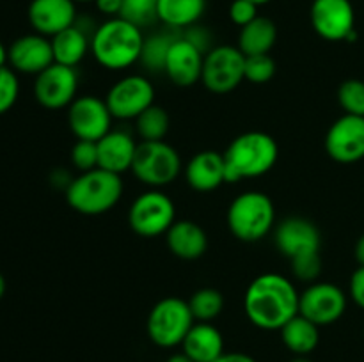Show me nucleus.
I'll use <instances>...</instances> for the list:
<instances>
[{
  "mask_svg": "<svg viewBox=\"0 0 364 362\" xmlns=\"http://www.w3.org/2000/svg\"><path fill=\"white\" fill-rule=\"evenodd\" d=\"M301 293L288 277L263 273L249 284L244 309L249 322L262 330H281L299 314Z\"/></svg>",
  "mask_w": 364,
  "mask_h": 362,
  "instance_id": "obj_1",
  "label": "nucleus"
},
{
  "mask_svg": "<svg viewBox=\"0 0 364 362\" xmlns=\"http://www.w3.org/2000/svg\"><path fill=\"white\" fill-rule=\"evenodd\" d=\"M144 35L123 18H109L91 35V53L107 70L119 71L141 60Z\"/></svg>",
  "mask_w": 364,
  "mask_h": 362,
  "instance_id": "obj_2",
  "label": "nucleus"
},
{
  "mask_svg": "<svg viewBox=\"0 0 364 362\" xmlns=\"http://www.w3.org/2000/svg\"><path fill=\"white\" fill-rule=\"evenodd\" d=\"M226 183H237L249 177H259L276 165L279 148L272 135L265 131H245L226 148Z\"/></svg>",
  "mask_w": 364,
  "mask_h": 362,
  "instance_id": "obj_3",
  "label": "nucleus"
},
{
  "mask_svg": "<svg viewBox=\"0 0 364 362\" xmlns=\"http://www.w3.org/2000/svg\"><path fill=\"white\" fill-rule=\"evenodd\" d=\"M123 195V180L119 174L105 169L80 172L66 188V201L82 215H102L112 209Z\"/></svg>",
  "mask_w": 364,
  "mask_h": 362,
  "instance_id": "obj_4",
  "label": "nucleus"
},
{
  "mask_svg": "<svg viewBox=\"0 0 364 362\" xmlns=\"http://www.w3.org/2000/svg\"><path fill=\"white\" fill-rule=\"evenodd\" d=\"M276 224V208L272 199L258 190L244 192L233 199L228 209V226L240 241H259Z\"/></svg>",
  "mask_w": 364,
  "mask_h": 362,
  "instance_id": "obj_5",
  "label": "nucleus"
},
{
  "mask_svg": "<svg viewBox=\"0 0 364 362\" xmlns=\"http://www.w3.org/2000/svg\"><path fill=\"white\" fill-rule=\"evenodd\" d=\"M194 323L188 302L178 297H167L151 307L146 330L153 344L160 348H174L181 346Z\"/></svg>",
  "mask_w": 364,
  "mask_h": 362,
  "instance_id": "obj_6",
  "label": "nucleus"
},
{
  "mask_svg": "<svg viewBox=\"0 0 364 362\" xmlns=\"http://www.w3.org/2000/svg\"><path fill=\"white\" fill-rule=\"evenodd\" d=\"M130 170L149 188H162L180 176V153L166 141L139 142Z\"/></svg>",
  "mask_w": 364,
  "mask_h": 362,
  "instance_id": "obj_7",
  "label": "nucleus"
},
{
  "mask_svg": "<svg viewBox=\"0 0 364 362\" xmlns=\"http://www.w3.org/2000/svg\"><path fill=\"white\" fill-rule=\"evenodd\" d=\"M130 227L144 238L160 236L176 222V208L173 199L160 188H151L139 195L128 212Z\"/></svg>",
  "mask_w": 364,
  "mask_h": 362,
  "instance_id": "obj_8",
  "label": "nucleus"
},
{
  "mask_svg": "<svg viewBox=\"0 0 364 362\" xmlns=\"http://www.w3.org/2000/svg\"><path fill=\"white\" fill-rule=\"evenodd\" d=\"M245 80V55L238 46H213L205 53L201 82L210 92L226 94Z\"/></svg>",
  "mask_w": 364,
  "mask_h": 362,
  "instance_id": "obj_9",
  "label": "nucleus"
},
{
  "mask_svg": "<svg viewBox=\"0 0 364 362\" xmlns=\"http://www.w3.org/2000/svg\"><path fill=\"white\" fill-rule=\"evenodd\" d=\"M309 20L326 41L355 39V11L350 0H313Z\"/></svg>",
  "mask_w": 364,
  "mask_h": 362,
  "instance_id": "obj_10",
  "label": "nucleus"
},
{
  "mask_svg": "<svg viewBox=\"0 0 364 362\" xmlns=\"http://www.w3.org/2000/svg\"><path fill=\"white\" fill-rule=\"evenodd\" d=\"M105 103L116 119H137L155 103V87L142 75H128L109 89Z\"/></svg>",
  "mask_w": 364,
  "mask_h": 362,
  "instance_id": "obj_11",
  "label": "nucleus"
},
{
  "mask_svg": "<svg viewBox=\"0 0 364 362\" xmlns=\"http://www.w3.org/2000/svg\"><path fill=\"white\" fill-rule=\"evenodd\" d=\"M347 311V295L333 283H311L299 298V314L318 327L333 325Z\"/></svg>",
  "mask_w": 364,
  "mask_h": 362,
  "instance_id": "obj_12",
  "label": "nucleus"
},
{
  "mask_svg": "<svg viewBox=\"0 0 364 362\" xmlns=\"http://www.w3.org/2000/svg\"><path fill=\"white\" fill-rule=\"evenodd\" d=\"M78 73L75 67L53 62L36 75L34 96L41 106L48 110L66 109L77 98Z\"/></svg>",
  "mask_w": 364,
  "mask_h": 362,
  "instance_id": "obj_13",
  "label": "nucleus"
},
{
  "mask_svg": "<svg viewBox=\"0 0 364 362\" xmlns=\"http://www.w3.org/2000/svg\"><path fill=\"white\" fill-rule=\"evenodd\" d=\"M68 124L77 141L98 142L110 131L112 114L105 99L84 94L75 98V102L68 106Z\"/></svg>",
  "mask_w": 364,
  "mask_h": 362,
  "instance_id": "obj_14",
  "label": "nucleus"
},
{
  "mask_svg": "<svg viewBox=\"0 0 364 362\" xmlns=\"http://www.w3.org/2000/svg\"><path fill=\"white\" fill-rule=\"evenodd\" d=\"M326 151L334 162L355 163L364 158V117L343 114L326 133Z\"/></svg>",
  "mask_w": 364,
  "mask_h": 362,
  "instance_id": "obj_15",
  "label": "nucleus"
},
{
  "mask_svg": "<svg viewBox=\"0 0 364 362\" xmlns=\"http://www.w3.org/2000/svg\"><path fill=\"white\" fill-rule=\"evenodd\" d=\"M274 241L284 258L294 259L311 252H320L322 236L311 220L304 216H288L277 224Z\"/></svg>",
  "mask_w": 364,
  "mask_h": 362,
  "instance_id": "obj_16",
  "label": "nucleus"
},
{
  "mask_svg": "<svg viewBox=\"0 0 364 362\" xmlns=\"http://www.w3.org/2000/svg\"><path fill=\"white\" fill-rule=\"evenodd\" d=\"M205 52L183 35H176L166 57L164 73L178 87H192L201 80Z\"/></svg>",
  "mask_w": 364,
  "mask_h": 362,
  "instance_id": "obj_17",
  "label": "nucleus"
},
{
  "mask_svg": "<svg viewBox=\"0 0 364 362\" xmlns=\"http://www.w3.org/2000/svg\"><path fill=\"white\" fill-rule=\"evenodd\" d=\"M7 62L16 73L39 75L55 62L52 41L38 32L21 35V38L14 39L13 45L7 48Z\"/></svg>",
  "mask_w": 364,
  "mask_h": 362,
  "instance_id": "obj_18",
  "label": "nucleus"
},
{
  "mask_svg": "<svg viewBox=\"0 0 364 362\" xmlns=\"http://www.w3.org/2000/svg\"><path fill=\"white\" fill-rule=\"evenodd\" d=\"M27 16L38 34L53 38L77 23V6L73 0H32Z\"/></svg>",
  "mask_w": 364,
  "mask_h": 362,
  "instance_id": "obj_19",
  "label": "nucleus"
},
{
  "mask_svg": "<svg viewBox=\"0 0 364 362\" xmlns=\"http://www.w3.org/2000/svg\"><path fill=\"white\" fill-rule=\"evenodd\" d=\"M185 180L188 187L198 192H212L226 183V163L219 151L196 153L185 165Z\"/></svg>",
  "mask_w": 364,
  "mask_h": 362,
  "instance_id": "obj_20",
  "label": "nucleus"
},
{
  "mask_svg": "<svg viewBox=\"0 0 364 362\" xmlns=\"http://www.w3.org/2000/svg\"><path fill=\"white\" fill-rule=\"evenodd\" d=\"M137 144L127 131L110 130L98 141V167L121 176L132 169Z\"/></svg>",
  "mask_w": 364,
  "mask_h": 362,
  "instance_id": "obj_21",
  "label": "nucleus"
},
{
  "mask_svg": "<svg viewBox=\"0 0 364 362\" xmlns=\"http://www.w3.org/2000/svg\"><path fill=\"white\" fill-rule=\"evenodd\" d=\"M166 241L169 251L185 261L199 259L208 248L205 229L192 220H176L166 233Z\"/></svg>",
  "mask_w": 364,
  "mask_h": 362,
  "instance_id": "obj_22",
  "label": "nucleus"
},
{
  "mask_svg": "<svg viewBox=\"0 0 364 362\" xmlns=\"http://www.w3.org/2000/svg\"><path fill=\"white\" fill-rule=\"evenodd\" d=\"M181 348L194 362H215L224 353V337L212 323L198 322L188 330Z\"/></svg>",
  "mask_w": 364,
  "mask_h": 362,
  "instance_id": "obj_23",
  "label": "nucleus"
},
{
  "mask_svg": "<svg viewBox=\"0 0 364 362\" xmlns=\"http://www.w3.org/2000/svg\"><path fill=\"white\" fill-rule=\"evenodd\" d=\"M50 41H52L53 60L63 66L77 67L87 52H91V38L77 23L50 38Z\"/></svg>",
  "mask_w": 364,
  "mask_h": 362,
  "instance_id": "obj_24",
  "label": "nucleus"
},
{
  "mask_svg": "<svg viewBox=\"0 0 364 362\" xmlns=\"http://www.w3.org/2000/svg\"><path fill=\"white\" fill-rule=\"evenodd\" d=\"M277 41V27L270 18L256 16L251 23L240 28L238 48L245 57L263 55L274 48Z\"/></svg>",
  "mask_w": 364,
  "mask_h": 362,
  "instance_id": "obj_25",
  "label": "nucleus"
},
{
  "mask_svg": "<svg viewBox=\"0 0 364 362\" xmlns=\"http://www.w3.org/2000/svg\"><path fill=\"white\" fill-rule=\"evenodd\" d=\"M279 332L283 344L294 355H309L318 346L320 327L302 314L294 316Z\"/></svg>",
  "mask_w": 364,
  "mask_h": 362,
  "instance_id": "obj_26",
  "label": "nucleus"
},
{
  "mask_svg": "<svg viewBox=\"0 0 364 362\" xmlns=\"http://www.w3.org/2000/svg\"><path fill=\"white\" fill-rule=\"evenodd\" d=\"M206 0H159V20L169 28H188L205 14Z\"/></svg>",
  "mask_w": 364,
  "mask_h": 362,
  "instance_id": "obj_27",
  "label": "nucleus"
},
{
  "mask_svg": "<svg viewBox=\"0 0 364 362\" xmlns=\"http://www.w3.org/2000/svg\"><path fill=\"white\" fill-rule=\"evenodd\" d=\"M171 117L164 106L153 103L135 119V130L141 137V142H156L164 141L169 133Z\"/></svg>",
  "mask_w": 364,
  "mask_h": 362,
  "instance_id": "obj_28",
  "label": "nucleus"
},
{
  "mask_svg": "<svg viewBox=\"0 0 364 362\" xmlns=\"http://www.w3.org/2000/svg\"><path fill=\"white\" fill-rule=\"evenodd\" d=\"M196 322L210 323L223 312L224 297L215 287H201L188 300Z\"/></svg>",
  "mask_w": 364,
  "mask_h": 362,
  "instance_id": "obj_29",
  "label": "nucleus"
},
{
  "mask_svg": "<svg viewBox=\"0 0 364 362\" xmlns=\"http://www.w3.org/2000/svg\"><path fill=\"white\" fill-rule=\"evenodd\" d=\"M174 39H176V34H167V32H159V34L144 38L141 62L144 64L149 71H164L167 52H169Z\"/></svg>",
  "mask_w": 364,
  "mask_h": 362,
  "instance_id": "obj_30",
  "label": "nucleus"
},
{
  "mask_svg": "<svg viewBox=\"0 0 364 362\" xmlns=\"http://www.w3.org/2000/svg\"><path fill=\"white\" fill-rule=\"evenodd\" d=\"M119 18L137 25L139 28L148 27L159 20V0H123Z\"/></svg>",
  "mask_w": 364,
  "mask_h": 362,
  "instance_id": "obj_31",
  "label": "nucleus"
},
{
  "mask_svg": "<svg viewBox=\"0 0 364 362\" xmlns=\"http://www.w3.org/2000/svg\"><path fill=\"white\" fill-rule=\"evenodd\" d=\"M338 103L345 114L364 117V82L348 78L338 87Z\"/></svg>",
  "mask_w": 364,
  "mask_h": 362,
  "instance_id": "obj_32",
  "label": "nucleus"
},
{
  "mask_svg": "<svg viewBox=\"0 0 364 362\" xmlns=\"http://www.w3.org/2000/svg\"><path fill=\"white\" fill-rule=\"evenodd\" d=\"M276 75V62L269 53L245 57V80L251 84H267Z\"/></svg>",
  "mask_w": 364,
  "mask_h": 362,
  "instance_id": "obj_33",
  "label": "nucleus"
},
{
  "mask_svg": "<svg viewBox=\"0 0 364 362\" xmlns=\"http://www.w3.org/2000/svg\"><path fill=\"white\" fill-rule=\"evenodd\" d=\"M20 96V82L13 67H0V116L9 112Z\"/></svg>",
  "mask_w": 364,
  "mask_h": 362,
  "instance_id": "obj_34",
  "label": "nucleus"
},
{
  "mask_svg": "<svg viewBox=\"0 0 364 362\" xmlns=\"http://www.w3.org/2000/svg\"><path fill=\"white\" fill-rule=\"evenodd\" d=\"M291 273L295 279L302 283H315L322 273V258L320 252H311V254L299 256V258L290 259Z\"/></svg>",
  "mask_w": 364,
  "mask_h": 362,
  "instance_id": "obj_35",
  "label": "nucleus"
},
{
  "mask_svg": "<svg viewBox=\"0 0 364 362\" xmlns=\"http://www.w3.org/2000/svg\"><path fill=\"white\" fill-rule=\"evenodd\" d=\"M71 163L80 172H87L98 167V142L77 141L71 149Z\"/></svg>",
  "mask_w": 364,
  "mask_h": 362,
  "instance_id": "obj_36",
  "label": "nucleus"
},
{
  "mask_svg": "<svg viewBox=\"0 0 364 362\" xmlns=\"http://www.w3.org/2000/svg\"><path fill=\"white\" fill-rule=\"evenodd\" d=\"M258 14V6L252 4L251 0H233L230 6V18L235 25L238 27H245L247 23H251Z\"/></svg>",
  "mask_w": 364,
  "mask_h": 362,
  "instance_id": "obj_37",
  "label": "nucleus"
},
{
  "mask_svg": "<svg viewBox=\"0 0 364 362\" xmlns=\"http://www.w3.org/2000/svg\"><path fill=\"white\" fill-rule=\"evenodd\" d=\"M348 291H350V297L352 300L355 302V305L364 309V266H359V268L352 273Z\"/></svg>",
  "mask_w": 364,
  "mask_h": 362,
  "instance_id": "obj_38",
  "label": "nucleus"
},
{
  "mask_svg": "<svg viewBox=\"0 0 364 362\" xmlns=\"http://www.w3.org/2000/svg\"><path fill=\"white\" fill-rule=\"evenodd\" d=\"M96 7L102 14L110 18H117L121 14V7H123V0H96Z\"/></svg>",
  "mask_w": 364,
  "mask_h": 362,
  "instance_id": "obj_39",
  "label": "nucleus"
},
{
  "mask_svg": "<svg viewBox=\"0 0 364 362\" xmlns=\"http://www.w3.org/2000/svg\"><path fill=\"white\" fill-rule=\"evenodd\" d=\"M215 362H258L255 357L247 353H242V351H224Z\"/></svg>",
  "mask_w": 364,
  "mask_h": 362,
  "instance_id": "obj_40",
  "label": "nucleus"
},
{
  "mask_svg": "<svg viewBox=\"0 0 364 362\" xmlns=\"http://www.w3.org/2000/svg\"><path fill=\"white\" fill-rule=\"evenodd\" d=\"M354 256H355V261L359 263V266H364V234L359 236L358 243H355Z\"/></svg>",
  "mask_w": 364,
  "mask_h": 362,
  "instance_id": "obj_41",
  "label": "nucleus"
},
{
  "mask_svg": "<svg viewBox=\"0 0 364 362\" xmlns=\"http://www.w3.org/2000/svg\"><path fill=\"white\" fill-rule=\"evenodd\" d=\"M166 362H194V361H192V358L188 357L187 353H183V351H180V353H174V355H171V357L167 358Z\"/></svg>",
  "mask_w": 364,
  "mask_h": 362,
  "instance_id": "obj_42",
  "label": "nucleus"
},
{
  "mask_svg": "<svg viewBox=\"0 0 364 362\" xmlns=\"http://www.w3.org/2000/svg\"><path fill=\"white\" fill-rule=\"evenodd\" d=\"M7 64V48L0 43V67H4Z\"/></svg>",
  "mask_w": 364,
  "mask_h": 362,
  "instance_id": "obj_43",
  "label": "nucleus"
},
{
  "mask_svg": "<svg viewBox=\"0 0 364 362\" xmlns=\"http://www.w3.org/2000/svg\"><path fill=\"white\" fill-rule=\"evenodd\" d=\"M6 279H4L2 272H0V300H2V297L6 295Z\"/></svg>",
  "mask_w": 364,
  "mask_h": 362,
  "instance_id": "obj_44",
  "label": "nucleus"
},
{
  "mask_svg": "<svg viewBox=\"0 0 364 362\" xmlns=\"http://www.w3.org/2000/svg\"><path fill=\"white\" fill-rule=\"evenodd\" d=\"M290 362H313L308 355H295Z\"/></svg>",
  "mask_w": 364,
  "mask_h": 362,
  "instance_id": "obj_45",
  "label": "nucleus"
},
{
  "mask_svg": "<svg viewBox=\"0 0 364 362\" xmlns=\"http://www.w3.org/2000/svg\"><path fill=\"white\" fill-rule=\"evenodd\" d=\"M252 4H256V6H265V4H269V2H272V0H251Z\"/></svg>",
  "mask_w": 364,
  "mask_h": 362,
  "instance_id": "obj_46",
  "label": "nucleus"
},
{
  "mask_svg": "<svg viewBox=\"0 0 364 362\" xmlns=\"http://www.w3.org/2000/svg\"><path fill=\"white\" fill-rule=\"evenodd\" d=\"M73 2L75 4H77V2H96V0H73Z\"/></svg>",
  "mask_w": 364,
  "mask_h": 362,
  "instance_id": "obj_47",
  "label": "nucleus"
}]
</instances>
